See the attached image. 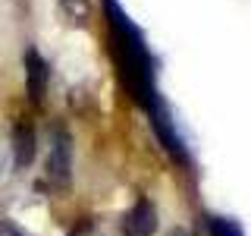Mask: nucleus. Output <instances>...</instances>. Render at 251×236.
<instances>
[{
	"label": "nucleus",
	"instance_id": "f257e3e1",
	"mask_svg": "<svg viewBox=\"0 0 251 236\" xmlns=\"http://www.w3.org/2000/svg\"><path fill=\"white\" fill-rule=\"evenodd\" d=\"M104 13L110 29V54H113L116 73H120L129 98L148 114L167 154L179 164H188L185 139L179 132V123L173 117L167 98L160 94V85H157V57L148 44L145 31L132 22V16L120 6V0H104Z\"/></svg>",
	"mask_w": 251,
	"mask_h": 236
},
{
	"label": "nucleus",
	"instance_id": "f03ea898",
	"mask_svg": "<svg viewBox=\"0 0 251 236\" xmlns=\"http://www.w3.org/2000/svg\"><path fill=\"white\" fill-rule=\"evenodd\" d=\"M47 179L50 186L63 189L73 177V139L66 129H53L50 132V145H47Z\"/></svg>",
	"mask_w": 251,
	"mask_h": 236
},
{
	"label": "nucleus",
	"instance_id": "7ed1b4c3",
	"mask_svg": "<svg viewBox=\"0 0 251 236\" xmlns=\"http://www.w3.org/2000/svg\"><path fill=\"white\" fill-rule=\"evenodd\" d=\"M157 233V208L151 199H138L123 214V236H154Z\"/></svg>",
	"mask_w": 251,
	"mask_h": 236
},
{
	"label": "nucleus",
	"instance_id": "20e7f679",
	"mask_svg": "<svg viewBox=\"0 0 251 236\" xmlns=\"http://www.w3.org/2000/svg\"><path fill=\"white\" fill-rule=\"evenodd\" d=\"M25 82H28V98L31 104H41L47 94V82H50V66L35 47L25 51Z\"/></svg>",
	"mask_w": 251,
	"mask_h": 236
},
{
	"label": "nucleus",
	"instance_id": "39448f33",
	"mask_svg": "<svg viewBox=\"0 0 251 236\" xmlns=\"http://www.w3.org/2000/svg\"><path fill=\"white\" fill-rule=\"evenodd\" d=\"M35 129L25 123H19L13 129V142H10V154H13V161H16V167L19 170H25L31 161H35Z\"/></svg>",
	"mask_w": 251,
	"mask_h": 236
},
{
	"label": "nucleus",
	"instance_id": "423d86ee",
	"mask_svg": "<svg viewBox=\"0 0 251 236\" xmlns=\"http://www.w3.org/2000/svg\"><path fill=\"white\" fill-rule=\"evenodd\" d=\"M204 236H245L242 233V227L235 224L232 217H217V214H210V217H204Z\"/></svg>",
	"mask_w": 251,
	"mask_h": 236
},
{
	"label": "nucleus",
	"instance_id": "0eeeda50",
	"mask_svg": "<svg viewBox=\"0 0 251 236\" xmlns=\"http://www.w3.org/2000/svg\"><path fill=\"white\" fill-rule=\"evenodd\" d=\"M6 164H10V142H6V136L0 132V177H3Z\"/></svg>",
	"mask_w": 251,
	"mask_h": 236
},
{
	"label": "nucleus",
	"instance_id": "6e6552de",
	"mask_svg": "<svg viewBox=\"0 0 251 236\" xmlns=\"http://www.w3.org/2000/svg\"><path fill=\"white\" fill-rule=\"evenodd\" d=\"M0 236H25V233H22L19 227H13V224H6V220H3V224H0Z\"/></svg>",
	"mask_w": 251,
	"mask_h": 236
},
{
	"label": "nucleus",
	"instance_id": "1a4fd4ad",
	"mask_svg": "<svg viewBox=\"0 0 251 236\" xmlns=\"http://www.w3.org/2000/svg\"><path fill=\"white\" fill-rule=\"evenodd\" d=\"M167 236H204V233H192V230H185V227H173Z\"/></svg>",
	"mask_w": 251,
	"mask_h": 236
}]
</instances>
